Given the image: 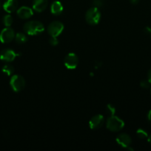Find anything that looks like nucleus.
<instances>
[{
    "instance_id": "obj_19",
    "label": "nucleus",
    "mask_w": 151,
    "mask_h": 151,
    "mask_svg": "<svg viewBox=\"0 0 151 151\" xmlns=\"http://www.w3.org/2000/svg\"><path fill=\"white\" fill-rule=\"evenodd\" d=\"M106 110L107 113L110 115V116H113V115L115 114V106H113L112 104H108L106 106Z\"/></svg>"
},
{
    "instance_id": "obj_11",
    "label": "nucleus",
    "mask_w": 151,
    "mask_h": 151,
    "mask_svg": "<svg viewBox=\"0 0 151 151\" xmlns=\"http://www.w3.org/2000/svg\"><path fill=\"white\" fill-rule=\"evenodd\" d=\"M18 6H19V4H18L17 0H6L3 4L2 7L7 13H12L18 10Z\"/></svg>"
},
{
    "instance_id": "obj_17",
    "label": "nucleus",
    "mask_w": 151,
    "mask_h": 151,
    "mask_svg": "<svg viewBox=\"0 0 151 151\" xmlns=\"http://www.w3.org/2000/svg\"><path fill=\"white\" fill-rule=\"evenodd\" d=\"M3 24L5 27H10L13 22V19L10 15H5L2 18Z\"/></svg>"
},
{
    "instance_id": "obj_15",
    "label": "nucleus",
    "mask_w": 151,
    "mask_h": 151,
    "mask_svg": "<svg viewBox=\"0 0 151 151\" xmlns=\"http://www.w3.org/2000/svg\"><path fill=\"white\" fill-rule=\"evenodd\" d=\"M15 40L17 44H22L28 41V37L27 34L24 33V32H17L15 35Z\"/></svg>"
},
{
    "instance_id": "obj_28",
    "label": "nucleus",
    "mask_w": 151,
    "mask_h": 151,
    "mask_svg": "<svg viewBox=\"0 0 151 151\" xmlns=\"http://www.w3.org/2000/svg\"><path fill=\"white\" fill-rule=\"evenodd\" d=\"M1 7H2V5H1V1H0V10H1Z\"/></svg>"
},
{
    "instance_id": "obj_8",
    "label": "nucleus",
    "mask_w": 151,
    "mask_h": 151,
    "mask_svg": "<svg viewBox=\"0 0 151 151\" xmlns=\"http://www.w3.org/2000/svg\"><path fill=\"white\" fill-rule=\"evenodd\" d=\"M21 55V54H18L14 52V50L11 49H4L0 52V59L2 61L10 63L13 61L17 56Z\"/></svg>"
},
{
    "instance_id": "obj_13",
    "label": "nucleus",
    "mask_w": 151,
    "mask_h": 151,
    "mask_svg": "<svg viewBox=\"0 0 151 151\" xmlns=\"http://www.w3.org/2000/svg\"><path fill=\"white\" fill-rule=\"evenodd\" d=\"M48 1L47 0H33V9L37 13H41L47 8Z\"/></svg>"
},
{
    "instance_id": "obj_3",
    "label": "nucleus",
    "mask_w": 151,
    "mask_h": 151,
    "mask_svg": "<svg viewBox=\"0 0 151 151\" xmlns=\"http://www.w3.org/2000/svg\"><path fill=\"white\" fill-rule=\"evenodd\" d=\"M86 22L90 25H96L101 20V12L99 8L92 7L86 12Z\"/></svg>"
},
{
    "instance_id": "obj_24",
    "label": "nucleus",
    "mask_w": 151,
    "mask_h": 151,
    "mask_svg": "<svg viewBox=\"0 0 151 151\" xmlns=\"http://www.w3.org/2000/svg\"><path fill=\"white\" fill-rule=\"evenodd\" d=\"M144 32H146V33H151V29L149 27H146L144 28Z\"/></svg>"
},
{
    "instance_id": "obj_6",
    "label": "nucleus",
    "mask_w": 151,
    "mask_h": 151,
    "mask_svg": "<svg viewBox=\"0 0 151 151\" xmlns=\"http://www.w3.org/2000/svg\"><path fill=\"white\" fill-rule=\"evenodd\" d=\"M14 30L10 27H6L0 32V41L3 44H7L15 38Z\"/></svg>"
},
{
    "instance_id": "obj_22",
    "label": "nucleus",
    "mask_w": 151,
    "mask_h": 151,
    "mask_svg": "<svg viewBox=\"0 0 151 151\" xmlns=\"http://www.w3.org/2000/svg\"><path fill=\"white\" fill-rule=\"evenodd\" d=\"M49 43L51 46H57L59 44V40L57 39V37H50V38L49 39Z\"/></svg>"
},
{
    "instance_id": "obj_9",
    "label": "nucleus",
    "mask_w": 151,
    "mask_h": 151,
    "mask_svg": "<svg viewBox=\"0 0 151 151\" xmlns=\"http://www.w3.org/2000/svg\"><path fill=\"white\" fill-rule=\"evenodd\" d=\"M105 122V117L102 114L93 116L89 122V126L92 130H97L102 128Z\"/></svg>"
},
{
    "instance_id": "obj_10",
    "label": "nucleus",
    "mask_w": 151,
    "mask_h": 151,
    "mask_svg": "<svg viewBox=\"0 0 151 151\" xmlns=\"http://www.w3.org/2000/svg\"><path fill=\"white\" fill-rule=\"evenodd\" d=\"M115 141L118 143V145L121 146L123 148L127 149L130 146H131L132 139L131 137L127 134H121L116 137Z\"/></svg>"
},
{
    "instance_id": "obj_14",
    "label": "nucleus",
    "mask_w": 151,
    "mask_h": 151,
    "mask_svg": "<svg viewBox=\"0 0 151 151\" xmlns=\"http://www.w3.org/2000/svg\"><path fill=\"white\" fill-rule=\"evenodd\" d=\"M64 7L62 3L59 1H54L50 6V11L54 16H59L63 12Z\"/></svg>"
},
{
    "instance_id": "obj_23",
    "label": "nucleus",
    "mask_w": 151,
    "mask_h": 151,
    "mask_svg": "<svg viewBox=\"0 0 151 151\" xmlns=\"http://www.w3.org/2000/svg\"><path fill=\"white\" fill-rule=\"evenodd\" d=\"M147 80L149 81V82L151 84V69H150L149 72H148V75H147Z\"/></svg>"
},
{
    "instance_id": "obj_5",
    "label": "nucleus",
    "mask_w": 151,
    "mask_h": 151,
    "mask_svg": "<svg viewBox=\"0 0 151 151\" xmlns=\"http://www.w3.org/2000/svg\"><path fill=\"white\" fill-rule=\"evenodd\" d=\"M64 28H65V26L62 22L59 21H54L51 22L47 27V32L50 36L58 37L63 32Z\"/></svg>"
},
{
    "instance_id": "obj_20",
    "label": "nucleus",
    "mask_w": 151,
    "mask_h": 151,
    "mask_svg": "<svg viewBox=\"0 0 151 151\" xmlns=\"http://www.w3.org/2000/svg\"><path fill=\"white\" fill-rule=\"evenodd\" d=\"M103 4V0H93V1H92V5H93V7H97V8L102 7Z\"/></svg>"
},
{
    "instance_id": "obj_21",
    "label": "nucleus",
    "mask_w": 151,
    "mask_h": 151,
    "mask_svg": "<svg viewBox=\"0 0 151 151\" xmlns=\"http://www.w3.org/2000/svg\"><path fill=\"white\" fill-rule=\"evenodd\" d=\"M150 83L149 82L148 80H143V81H141L140 83V86L142 87V88H144V89H147V88H149L150 86Z\"/></svg>"
},
{
    "instance_id": "obj_16",
    "label": "nucleus",
    "mask_w": 151,
    "mask_h": 151,
    "mask_svg": "<svg viewBox=\"0 0 151 151\" xmlns=\"http://www.w3.org/2000/svg\"><path fill=\"white\" fill-rule=\"evenodd\" d=\"M1 71H2L3 73L6 74L7 76H12L13 75V73H14V68H13V66L12 65L7 63V64L3 66Z\"/></svg>"
},
{
    "instance_id": "obj_29",
    "label": "nucleus",
    "mask_w": 151,
    "mask_h": 151,
    "mask_svg": "<svg viewBox=\"0 0 151 151\" xmlns=\"http://www.w3.org/2000/svg\"><path fill=\"white\" fill-rule=\"evenodd\" d=\"M150 35H151V33H150Z\"/></svg>"
},
{
    "instance_id": "obj_4",
    "label": "nucleus",
    "mask_w": 151,
    "mask_h": 151,
    "mask_svg": "<svg viewBox=\"0 0 151 151\" xmlns=\"http://www.w3.org/2000/svg\"><path fill=\"white\" fill-rule=\"evenodd\" d=\"M11 88L15 92H19L22 91L25 86V80L19 75H13L10 81Z\"/></svg>"
},
{
    "instance_id": "obj_12",
    "label": "nucleus",
    "mask_w": 151,
    "mask_h": 151,
    "mask_svg": "<svg viewBox=\"0 0 151 151\" xmlns=\"http://www.w3.org/2000/svg\"><path fill=\"white\" fill-rule=\"evenodd\" d=\"M33 14V10L30 7L23 6L21 7L17 10V15L20 19H28L30 18Z\"/></svg>"
},
{
    "instance_id": "obj_1",
    "label": "nucleus",
    "mask_w": 151,
    "mask_h": 151,
    "mask_svg": "<svg viewBox=\"0 0 151 151\" xmlns=\"http://www.w3.org/2000/svg\"><path fill=\"white\" fill-rule=\"evenodd\" d=\"M24 32L29 35H37L44 31V26L38 21H30L24 24Z\"/></svg>"
},
{
    "instance_id": "obj_25",
    "label": "nucleus",
    "mask_w": 151,
    "mask_h": 151,
    "mask_svg": "<svg viewBox=\"0 0 151 151\" xmlns=\"http://www.w3.org/2000/svg\"><path fill=\"white\" fill-rule=\"evenodd\" d=\"M147 119H148V121H149V122L151 123V110H150L149 112H148V114H147Z\"/></svg>"
},
{
    "instance_id": "obj_18",
    "label": "nucleus",
    "mask_w": 151,
    "mask_h": 151,
    "mask_svg": "<svg viewBox=\"0 0 151 151\" xmlns=\"http://www.w3.org/2000/svg\"><path fill=\"white\" fill-rule=\"evenodd\" d=\"M136 134H137V137H139L141 139H144L147 138L148 134L145 130L142 129V128H139L136 131Z\"/></svg>"
},
{
    "instance_id": "obj_7",
    "label": "nucleus",
    "mask_w": 151,
    "mask_h": 151,
    "mask_svg": "<svg viewBox=\"0 0 151 151\" xmlns=\"http://www.w3.org/2000/svg\"><path fill=\"white\" fill-rule=\"evenodd\" d=\"M64 64L68 69H75L78 64V58L75 53H68L64 59Z\"/></svg>"
},
{
    "instance_id": "obj_26",
    "label": "nucleus",
    "mask_w": 151,
    "mask_h": 151,
    "mask_svg": "<svg viewBox=\"0 0 151 151\" xmlns=\"http://www.w3.org/2000/svg\"><path fill=\"white\" fill-rule=\"evenodd\" d=\"M130 1L133 4H137L139 2V0H130Z\"/></svg>"
},
{
    "instance_id": "obj_2",
    "label": "nucleus",
    "mask_w": 151,
    "mask_h": 151,
    "mask_svg": "<svg viewBox=\"0 0 151 151\" xmlns=\"http://www.w3.org/2000/svg\"><path fill=\"white\" fill-rule=\"evenodd\" d=\"M107 128L112 132H118L124 127V120L117 116H110L107 120Z\"/></svg>"
},
{
    "instance_id": "obj_27",
    "label": "nucleus",
    "mask_w": 151,
    "mask_h": 151,
    "mask_svg": "<svg viewBox=\"0 0 151 151\" xmlns=\"http://www.w3.org/2000/svg\"><path fill=\"white\" fill-rule=\"evenodd\" d=\"M147 141H148V142L150 143L151 144V134L147 137Z\"/></svg>"
}]
</instances>
